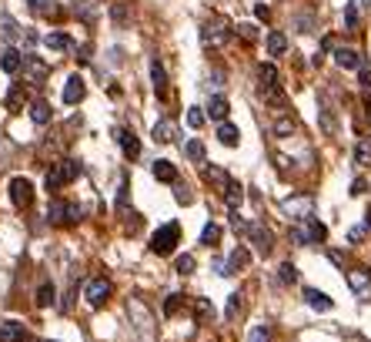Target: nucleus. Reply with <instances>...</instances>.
Listing matches in <instances>:
<instances>
[{"label": "nucleus", "instance_id": "1", "mask_svg": "<svg viewBox=\"0 0 371 342\" xmlns=\"http://www.w3.org/2000/svg\"><path fill=\"white\" fill-rule=\"evenodd\" d=\"M291 238H295L297 245L324 242V238H328V228H324L315 215H304V218H295V225H291Z\"/></svg>", "mask_w": 371, "mask_h": 342}, {"label": "nucleus", "instance_id": "2", "mask_svg": "<svg viewBox=\"0 0 371 342\" xmlns=\"http://www.w3.org/2000/svg\"><path fill=\"white\" fill-rule=\"evenodd\" d=\"M77 175H80V161H74V158L57 161V164H54V168L47 171V191H57V188L71 184Z\"/></svg>", "mask_w": 371, "mask_h": 342}, {"label": "nucleus", "instance_id": "3", "mask_svg": "<svg viewBox=\"0 0 371 342\" xmlns=\"http://www.w3.org/2000/svg\"><path fill=\"white\" fill-rule=\"evenodd\" d=\"M177 242H181V225H177V222H168V225H161V228L154 232L150 252H154V255H171Z\"/></svg>", "mask_w": 371, "mask_h": 342}, {"label": "nucleus", "instance_id": "4", "mask_svg": "<svg viewBox=\"0 0 371 342\" xmlns=\"http://www.w3.org/2000/svg\"><path fill=\"white\" fill-rule=\"evenodd\" d=\"M227 37H231V27H227V21H221V17H211L207 24L201 27V44H204V47H211V51L224 47V44H227Z\"/></svg>", "mask_w": 371, "mask_h": 342}, {"label": "nucleus", "instance_id": "5", "mask_svg": "<svg viewBox=\"0 0 371 342\" xmlns=\"http://www.w3.org/2000/svg\"><path fill=\"white\" fill-rule=\"evenodd\" d=\"M47 222L50 225H77L80 222V209L71 205V202H60V198H54L47 209Z\"/></svg>", "mask_w": 371, "mask_h": 342}, {"label": "nucleus", "instance_id": "6", "mask_svg": "<svg viewBox=\"0 0 371 342\" xmlns=\"http://www.w3.org/2000/svg\"><path fill=\"white\" fill-rule=\"evenodd\" d=\"M84 299H87L91 309H100V306L111 299V282H107V279H91V282L84 286Z\"/></svg>", "mask_w": 371, "mask_h": 342}, {"label": "nucleus", "instance_id": "7", "mask_svg": "<svg viewBox=\"0 0 371 342\" xmlns=\"http://www.w3.org/2000/svg\"><path fill=\"white\" fill-rule=\"evenodd\" d=\"M24 81L27 84H34V87H41L44 81H47V74H50V67L44 64V61H37V57H24Z\"/></svg>", "mask_w": 371, "mask_h": 342}, {"label": "nucleus", "instance_id": "8", "mask_svg": "<svg viewBox=\"0 0 371 342\" xmlns=\"http://www.w3.org/2000/svg\"><path fill=\"white\" fill-rule=\"evenodd\" d=\"M345 282L355 295H371V268H348Z\"/></svg>", "mask_w": 371, "mask_h": 342}, {"label": "nucleus", "instance_id": "9", "mask_svg": "<svg viewBox=\"0 0 371 342\" xmlns=\"http://www.w3.org/2000/svg\"><path fill=\"white\" fill-rule=\"evenodd\" d=\"M84 94H87V84H84V78H80V74H71V78L64 81V94H60V98H64V105H80V101H84Z\"/></svg>", "mask_w": 371, "mask_h": 342}, {"label": "nucleus", "instance_id": "10", "mask_svg": "<svg viewBox=\"0 0 371 342\" xmlns=\"http://www.w3.org/2000/svg\"><path fill=\"white\" fill-rule=\"evenodd\" d=\"M10 202L17 209H27L34 202V184L27 182V178H10Z\"/></svg>", "mask_w": 371, "mask_h": 342}, {"label": "nucleus", "instance_id": "11", "mask_svg": "<svg viewBox=\"0 0 371 342\" xmlns=\"http://www.w3.org/2000/svg\"><path fill=\"white\" fill-rule=\"evenodd\" d=\"M247 262H251V252H247L245 245H238L231 255H227V262L218 268L221 275H234V272H241V268H247Z\"/></svg>", "mask_w": 371, "mask_h": 342}, {"label": "nucleus", "instance_id": "12", "mask_svg": "<svg viewBox=\"0 0 371 342\" xmlns=\"http://www.w3.org/2000/svg\"><path fill=\"white\" fill-rule=\"evenodd\" d=\"M247 235H251V242H254V248L261 252V255H271V248H274V238L268 228H261V225H251L247 228Z\"/></svg>", "mask_w": 371, "mask_h": 342}, {"label": "nucleus", "instance_id": "13", "mask_svg": "<svg viewBox=\"0 0 371 342\" xmlns=\"http://www.w3.org/2000/svg\"><path fill=\"white\" fill-rule=\"evenodd\" d=\"M127 309H131V312H134V319H137V322H134V325H137V332L150 336L154 329H150V312H148V306H141V299H131V302H127Z\"/></svg>", "mask_w": 371, "mask_h": 342}, {"label": "nucleus", "instance_id": "14", "mask_svg": "<svg viewBox=\"0 0 371 342\" xmlns=\"http://www.w3.org/2000/svg\"><path fill=\"white\" fill-rule=\"evenodd\" d=\"M335 64L341 67V71H358L361 67V57L355 47H335Z\"/></svg>", "mask_w": 371, "mask_h": 342}, {"label": "nucleus", "instance_id": "15", "mask_svg": "<svg viewBox=\"0 0 371 342\" xmlns=\"http://www.w3.org/2000/svg\"><path fill=\"white\" fill-rule=\"evenodd\" d=\"M24 67V54L17 51V47H7V51L0 54V71L3 74H17Z\"/></svg>", "mask_w": 371, "mask_h": 342}, {"label": "nucleus", "instance_id": "16", "mask_svg": "<svg viewBox=\"0 0 371 342\" xmlns=\"http://www.w3.org/2000/svg\"><path fill=\"white\" fill-rule=\"evenodd\" d=\"M150 84H154V94L164 101L168 98V74H164V64L161 61H150Z\"/></svg>", "mask_w": 371, "mask_h": 342}, {"label": "nucleus", "instance_id": "17", "mask_svg": "<svg viewBox=\"0 0 371 342\" xmlns=\"http://www.w3.org/2000/svg\"><path fill=\"white\" fill-rule=\"evenodd\" d=\"M150 138H154L157 145H168V141H174V138H177V125L164 118V121H157V125H154V131H150Z\"/></svg>", "mask_w": 371, "mask_h": 342}, {"label": "nucleus", "instance_id": "18", "mask_svg": "<svg viewBox=\"0 0 371 342\" xmlns=\"http://www.w3.org/2000/svg\"><path fill=\"white\" fill-rule=\"evenodd\" d=\"M114 138H117V145L124 148V155H127V158H137V155H141V141H137L131 131H124V128H121V131H114Z\"/></svg>", "mask_w": 371, "mask_h": 342}, {"label": "nucleus", "instance_id": "19", "mask_svg": "<svg viewBox=\"0 0 371 342\" xmlns=\"http://www.w3.org/2000/svg\"><path fill=\"white\" fill-rule=\"evenodd\" d=\"M0 342H24V325L17 319H7L0 325Z\"/></svg>", "mask_w": 371, "mask_h": 342}, {"label": "nucleus", "instance_id": "20", "mask_svg": "<svg viewBox=\"0 0 371 342\" xmlns=\"http://www.w3.org/2000/svg\"><path fill=\"white\" fill-rule=\"evenodd\" d=\"M218 141L227 145V148H238V145H241V131H238V125L221 121V128H218Z\"/></svg>", "mask_w": 371, "mask_h": 342}, {"label": "nucleus", "instance_id": "21", "mask_svg": "<svg viewBox=\"0 0 371 342\" xmlns=\"http://www.w3.org/2000/svg\"><path fill=\"white\" fill-rule=\"evenodd\" d=\"M311 209H315V202L304 195V198H288L284 202V211L288 215H295V218H304V215H311Z\"/></svg>", "mask_w": 371, "mask_h": 342}, {"label": "nucleus", "instance_id": "22", "mask_svg": "<svg viewBox=\"0 0 371 342\" xmlns=\"http://www.w3.org/2000/svg\"><path fill=\"white\" fill-rule=\"evenodd\" d=\"M44 47H47V51H71V47H74V41H71L67 34L54 30V34H47V37H44Z\"/></svg>", "mask_w": 371, "mask_h": 342}, {"label": "nucleus", "instance_id": "23", "mask_svg": "<svg viewBox=\"0 0 371 342\" xmlns=\"http://www.w3.org/2000/svg\"><path fill=\"white\" fill-rule=\"evenodd\" d=\"M150 171H154V178H157V182H168V184L177 182V168H174L171 161H164V158L154 161V168H150Z\"/></svg>", "mask_w": 371, "mask_h": 342}, {"label": "nucleus", "instance_id": "24", "mask_svg": "<svg viewBox=\"0 0 371 342\" xmlns=\"http://www.w3.org/2000/svg\"><path fill=\"white\" fill-rule=\"evenodd\" d=\"M304 302H308L311 309H318V312H328V309H331V299L318 289H304Z\"/></svg>", "mask_w": 371, "mask_h": 342}, {"label": "nucleus", "instance_id": "25", "mask_svg": "<svg viewBox=\"0 0 371 342\" xmlns=\"http://www.w3.org/2000/svg\"><path fill=\"white\" fill-rule=\"evenodd\" d=\"M50 118H54V111H50L47 101H34L30 105V121L34 125H50Z\"/></svg>", "mask_w": 371, "mask_h": 342}, {"label": "nucleus", "instance_id": "26", "mask_svg": "<svg viewBox=\"0 0 371 342\" xmlns=\"http://www.w3.org/2000/svg\"><path fill=\"white\" fill-rule=\"evenodd\" d=\"M227 111H231V105H227V98H221V94H214V98H211V105H207V114H211L214 121H227Z\"/></svg>", "mask_w": 371, "mask_h": 342}, {"label": "nucleus", "instance_id": "27", "mask_svg": "<svg viewBox=\"0 0 371 342\" xmlns=\"http://www.w3.org/2000/svg\"><path fill=\"white\" fill-rule=\"evenodd\" d=\"M241 198H245V188H241V184H238V182H227V184H224V202L231 205V211H238Z\"/></svg>", "mask_w": 371, "mask_h": 342}, {"label": "nucleus", "instance_id": "28", "mask_svg": "<svg viewBox=\"0 0 371 342\" xmlns=\"http://www.w3.org/2000/svg\"><path fill=\"white\" fill-rule=\"evenodd\" d=\"M201 242H204L207 248H214V245L221 242V225H214V222H207V225H204V232H201Z\"/></svg>", "mask_w": 371, "mask_h": 342}, {"label": "nucleus", "instance_id": "29", "mask_svg": "<svg viewBox=\"0 0 371 342\" xmlns=\"http://www.w3.org/2000/svg\"><path fill=\"white\" fill-rule=\"evenodd\" d=\"M258 81H261V87H274L278 84V67L274 64H261L258 67Z\"/></svg>", "mask_w": 371, "mask_h": 342}, {"label": "nucleus", "instance_id": "30", "mask_svg": "<svg viewBox=\"0 0 371 342\" xmlns=\"http://www.w3.org/2000/svg\"><path fill=\"white\" fill-rule=\"evenodd\" d=\"M194 319H198V322H211V319H214L211 299H198V302H194Z\"/></svg>", "mask_w": 371, "mask_h": 342}, {"label": "nucleus", "instance_id": "31", "mask_svg": "<svg viewBox=\"0 0 371 342\" xmlns=\"http://www.w3.org/2000/svg\"><path fill=\"white\" fill-rule=\"evenodd\" d=\"M268 51H271V54H284V51H288V37H284L281 30H271V34H268Z\"/></svg>", "mask_w": 371, "mask_h": 342}, {"label": "nucleus", "instance_id": "32", "mask_svg": "<svg viewBox=\"0 0 371 342\" xmlns=\"http://www.w3.org/2000/svg\"><path fill=\"white\" fill-rule=\"evenodd\" d=\"M24 87H21V84H14V87H10V91H7V107H10V111H21V105H24Z\"/></svg>", "mask_w": 371, "mask_h": 342}, {"label": "nucleus", "instance_id": "33", "mask_svg": "<svg viewBox=\"0 0 371 342\" xmlns=\"http://www.w3.org/2000/svg\"><path fill=\"white\" fill-rule=\"evenodd\" d=\"M54 295H57V292H54V286H50V282H44V286L37 289V306H41V309L54 306Z\"/></svg>", "mask_w": 371, "mask_h": 342}, {"label": "nucleus", "instance_id": "34", "mask_svg": "<svg viewBox=\"0 0 371 342\" xmlns=\"http://www.w3.org/2000/svg\"><path fill=\"white\" fill-rule=\"evenodd\" d=\"M247 342H271V329H268V325H254V329L247 332Z\"/></svg>", "mask_w": 371, "mask_h": 342}, {"label": "nucleus", "instance_id": "35", "mask_svg": "<svg viewBox=\"0 0 371 342\" xmlns=\"http://www.w3.org/2000/svg\"><path fill=\"white\" fill-rule=\"evenodd\" d=\"M184 155L191 161H204V145H201V141H188V145H184Z\"/></svg>", "mask_w": 371, "mask_h": 342}, {"label": "nucleus", "instance_id": "36", "mask_svg": "<svg viewBox=\"0 0 371 342\" xmlns=\"http://www.w3.org/2000/svg\"><path fill=\"white\" fill-rule=\"evenodd\" d=\"M181 302H184V295H177V292H171V295L164 299V316H174V312L181 309Z\"/></svg>", "mask_w": 371, "mask_h": 342}, {"label": "nucleus", "instance_id": "37", "mask_svg": "<svg viewBox=\"0 0 371 342\" xmlns=\"http://www.w3.org/2000/svg\"><path fill=\"white\" fill-rule=\"evenodd\" d=\"M355 161H358V164H371V145L368 141H361V145L355 148Z\"/></svg>", "mask_w": 371, "mask_h": 342}, {"label": "nucleus", "instance_id": "38", "mask_svg": "<svg viewBox=\"0 0 371 342\" xmlns=\"http://www.w3.org/2000/svg\"><path fill=\"white\" fill-rule=\"evenodd\" d=\"M238 312H241V295L234 292V295H227V309H224V316H227V319H234Z\"/></svg>", "mask_w": 371, "mask_h": 342}, {"label": "nucleus", "instance_id": "39", "mask_svg": "<svg viewBox=\"0 0 371 342\" xmlns=\"http://www.w3.org/2000/svg\"><path fill=\"white\" fill-rule=\"evenodd\" d=\"M204 178H207V182H218L224 188V184L231 182V178H227V175H224L221 168H204Z\"/></svg>", "mask_w": 371, "mask_h": 342}, {"label": "nucleus", "instance_id": "40", "mask_svg": "<svg viewBox=\"0 0 371 342\" xmlns=\"http://www.w3.org/2000/svg\"><path fill=\"white\" fill-rule=\"evenodd\" d=\"M27 7H30L34 14H50V10H54V0H27Z\"/></svg>", "mask_w": 371, "mask_h": 342}, {"label": "nucleus", "instance_id": "41", "mask_svg": "<svg viewBox=\"0 0 371 342\" xmlns=\"http://www.w3.org/2000/svg\"><path fill=\"white\" fill-rule=\"evenodd\" d=\"M174 268H177L181 275H191V272H194V259H191V255H181V259L174 262Z\"/></svg>", "mask_w": 371, "mask_h": 342}, {"label": "nucleus", "instance_id": "42", "mask_svg": "<svg viewBox=\"0 0 371 342\" xmlns=\"http://www.w3.org/2000/svg\"><path fill=\"white\" fill-rule=\"evenodd\" d=\"M188 125H191L194 131L204 125V111H201V107H191V111H188Z\"/></svg>", "mask_w": 371, "mask_h": 342}, {"label": "nucleus", "instance_id": "43", "mask_svg": "<svg viewBox=\"0 0 371 342\" xmlns=\"http://www.w3.org/2000/svg\"><path fill=\"white\" fill-rule=\"evenodd\" d=\"M281 279H284V282H297V268L291 262H284L281 265Z\"/></svg>", "mask_w": 371, "mask_h": 342}, {"label": "nucleus", "instance_id": "44", "mask_svg": "<svg viewBox=\"0 0 371 342\" xmlns=\"http://www.w3.org/2000/svg\"><path fill=\"white\" fill-rule=\"evenodd\" d=\"M174 198H177L181 205H191V191H188L184 184H177V188H174Z\"/></svg>", "mask_w": 371, "mask_h": 342}, {"label": "nucleus", "instance_id": "45", "mask_svg": "<svg viewBox=\"0 0 371 342\" xmlns=\"http://www.w3.org/2000/svg\"><path fill=\"white\" fill-rule=\"evenodd\" d=\"M345 21H348V27L358 24V10H355V3H348L345 7Z\"/></svg>", "mask_w": 371, "mask_h": 342}, {"label": "nucleus", "instance_id": "46", "mask_svg": "<svg viewBox=\"0 0 371 342\" xmlns=\"http://www.w3.org/2000/svg\"><path fill=\"white\" fill-rule=\"evenodd\" d=\"M238 30H241V37H247V41H254V37H258L254 24H238Z\"/></svg>", "mask_w": 371, "mask_h": 342}, {"label": "nucleus", "instance_id": "47", "mask_svg": "<svg viewBox=\"0 0 371 342\" xmlns=\"http://www.w3.org/2000/svg\"><path fill=\"white\" fill-rule=\"evenodd\" d=\"M365 188H368V184L361 182V178H355V184H351V195H365Z\"/></svg>", "mask_w": 371, "mask_h": 342}, {"label": "nucleus", "instance_id": "48", "mask_svg": "<svg viewBox=\"0 0 371 342\" xmlns=\"http://www.w3.org/2000/svg\"><path fill=\"white\" fill-rule=\"evenodd\" d=\"M361 84H371V64L361 61Z\"/></svg>", "mask_w": 371, "mask_h": 342}, {"label": "nucleus", "instance_id": "49", "mask_svg": "<svg viewBox=\"0 0 371 342\" xmlns=\"http://www.w3.org/2000/svg\"><path fill=\"white\" fill-rule=\"evenodd\" d=\"M361 238H365V228H351L348 232V242H361Z\"/></svg>", "mask_w": 371, "mask_h": 342}, {"label": "nucleus", "instance_id": "50", "mask_svg": "<svg viewBox=\"0 0 371 342\" xmlns=\"http://www.w3.org/2000/svg\"><path fill=\"white\" fill-rule=\"evenodd\" d=\"M77 61H80V64H87V61H91V47H80V54H77Z\"/></svg>", "mask_w": 371, "mask_h": 342}, {"label": "nucleus", "instance_id": "51", "mask_svg": "<svg viewBox=\"0 0 371 342\" xmlns=\"http://www.w3.org/2000/svg\"><path fill=\"white\" fill-rule=\"evenodd\" d=\"M254 14H258L261 21H268V7H265V3H258V7H254Z\"/></svg>", "mask_w": 371, "mask_h": 342}, {"label": "nucleus", "instance_id": "52", "mask_svg": "<svg viewBox=\"0 0 371 342\" xmlns=\"http://www.w3.org/2000/svg\"><path fill=\"white\" fill-rule=\"evenodd\" d=\"M365 225H368V228H371V209L365 211Z\"/></svg>", "mask_w": 371, "mask_h": 342}, {"label": "nucleus", "instance_id": "53", "mask_svg": "<svg viewBox=\"0 0 371 342\" xmlns=\"http://www.w3.org/2000/svg\"><path fill=\"white\" fill-rule=\"evenodd\" d=\"M361 3H365V7H371V0H361Z\"/></svg>", "mask_w": 371, "mask_h": 342}, {"label": "nucleus", "instance_id": "54", "mask_svg": "<svg viewBox=\"0 0 371 342\" xmlns=\"http://www.w3.org/2000/svg\"><path fill=\"white\" fill-rule=\"evenodd\" d=\"M368 114H371V111H368Z\"/></svg>", "mask_w": 371, "mask_h": 342}]
</instances>
